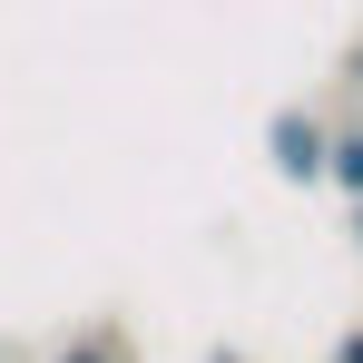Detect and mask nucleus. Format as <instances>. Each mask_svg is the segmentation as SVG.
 Returning a JSON list of instances; mask_svg holds the SVG:
<instances>
[{"instance_id":"1","label":"nucleus","mask_w":363,"mask_h":363,"mask_svg":"<svg viewBox=\"0 0 363 363\" xmlns=\"http://www.w3.org/2000/svg\"><path fill=\"white\" fill-rule=\"evenodd\" d=\"M324 147H334V118H314V108H275L265 118V167L285 186H324Z\"/></svg>"},{"instance_id":"7","label":"nucleus","mask_w":363,"mask_h":363,"mask_svg":"<svg viewBox=\"0 0 363 363\" xmlns=\"http://www.w3.org/2000/svg\"><path fill=\"white\" fill-rule=\"evenodd\" d=\"M354 79H363V50H354Z\"/></svg>"},{"instance_id":"6","label":"nucleus","mask_w":363,"mask_h":363,"mask_svg":"<svg viewBox=\"0 0 363 363\" xmlns=\"http://www.w3.org/2000/svg\"><path fill=\"white\" fill-rule=\"evenodd\" d=\"M354 245H363V206H354Z\"/></svg>"},{"instance_id":"4","label":"nucleus","mask_w":363,"mask_h":363,"mask_svg":"<svg viewBox=\"0 0 363 363\" xmlns=\"http://www.w3.org/2000/svg\"><path fill=\"white\" fill-rule=\"evenodd\" d=\"M324 363H363V324H354V334H344V344H334Z\"/></svg>"},{"instance_id":"2","label":"nucleus","mask_w":363,"mask_h":363,"mask_svg":"<svg viewBox=\"0 0 363 363\" xmlns=\"http://www.w3.org/2000/svg\"><path fill=\"white\" fill-rule=\"evenodd\" d=\"M50 363H138V334H128V324H79Z\"/></svg>"},{"instance_id":"5","label":"nucleus","mask_w":363,"mask_h":363,"mask_svg":"<svg viewBox=\"0 0 363 363\" xmlns=\"http://www.w3.org/2000/svg\"><path fill=\"white\" fill-rule=\"evenodd\" d=\"M206 363H255V354H236V344H216V354H206Z\"/></svg>"},{"instance_id":"3","label":"nucleus","mask_w":363,"mask_h":363,"mask_svg":"<svg viewBox=\"0 0 363 363\" xmlns=\"http://www.w3.org/2000/svg\"><path fill=\"white\" fill-rule=\"evenodd\" d=\"M324 186H344V206H363V118L334 128V147H324Z\"/></svg>"}]
</instances>
